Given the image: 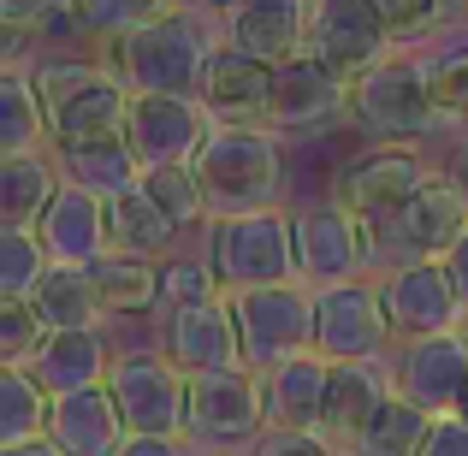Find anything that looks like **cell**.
Listing matches in <instances>:
<instances>
[{"instance_id": "obj_1", "label": "cell", "mask_w": 468, "mask_h": 456, "mask_svg": "<svg viewBox=\"0 0 468 456\" xmlns=\"http://www.w3.org/2000/svg\"><path fill=\"white\" fill-rule=\"evenodd\" d=\"M219 48H226V30H219V12H160L154 24L119 36V42H101L95 59H101L107 78H119L131 95H202L207 71H214Z\"/></svg>"}, {"instance_id": "obj_2", "label": "cell", "mask_w": 468, "mask_h": 456, "mask_svg": "<svg viewBox=\"0 0 468 456\" xmlns=\"http://www.w3.org/2000/svg\"><path fill=\"white\" fill-rule=\"evenodd\" d=\"M196 178L207 190V214H255L285 202V137L267 125H219L196 154Z\"/></svg>"}, {"instance_id": "obj_3", "label": "cell", "mask_w": 468, "mask_h": 456, "mask_svg": "<svg viewBox=\"0 0 468 456\" xmlns=\"http://www.w3.org/2000/svg\"><path fill=\"white\" fill-rule=\"evenodd\" d=\"M207 267H214L219 291H261V285H291L303 279L297 267V214L285 207H255V214H226L207 219Z\"/></svg>"}, {"instance_id": "obj_4", "label": "cell", "mask_w": 468, "mask_h": 456, "mask_svg": "<svg viewBox=\"0 0 468 456\" xmlns=\"http://www.w3.org/2000/svg\"><path fill=\"white\" fill-rule=\"evenodd\" d=\"M350 119L362 137L391 143V149H415L421 137H433L445 119H439L433 95H427V71L421 54L398 48L391 59H379L367 78L350 83Z\"/></svg>"}, {"instance_id": "obj_5", "label": "cell", "mask_w": 468, "mask_h": 456, "mask_svg": "<svg viewBox=\"0 0 468 456\" xmlns=\"http://www.w3.org/2000/svg\"><path fill=\"white\" fill-rule=\"evenodd\" d=\"M30 78L48 101V119H54V143H101L125 131L131 90L107 78L101 59H36Z\"/></svg>"}, {"instance_id": "obj_6", "label": "cell", "mask_w": 468, "mask_h": 456, "mask_svg": "<svg viewBox=\"0 0 468 456\" xmlns=\"http://www.w3.org/2000/svg\"><path fill=\"white\" fill-rule=\"evenodd\" d=\"M261 433H267V409H261V379H255L250 367L190 374L184 439L202 456H250Z\"/></svg>"}, {"instance_id": "obj_7", "label": "cell", "mask_w": 468, "mask_h": 456, "mask_svg": "<svg viewBox=\"0 0 468 456\" xmlns=\"http://www.w3.org/2000/svg\"><path fill=\"white\" fill-rule=\"evenodd\" d=\"M231 320H238V344H243V367L267 374L285 355L314 350V285L291 279V285H261V291H238Z\"/></svg>"}, {"instance_id": "obj_8", "label": "cell", "mask_w": 468, "mask_h": 456, "mask_svg": "<svg viewBox=\"0 0 468 456\" xmlns=\"http://www.w3.org/2000/svg\"><path fill=\"white\" fill-rule=\"evenodd\" d=\"M374 255H379L374 226H362L338 196H320V202L297 207V267H303V285L326 291V285L367 279Z\"/></svg>"}, {"instance_id": "obj_9", "label": "cell", "mask_w": 468, "mask_h": 456, "mask_svg": "<svg viewBox=\"0 0 468 456\" xmlns=\"http://www.w3.org/2000/svg\"><path fill=\"white\" fill-rule=\"evenodd\" d=\"M314 350L326 362H386L398 350L379 279H350V285L314 291Z\"/></svg>"}, {"instance_id": "obj_10", "label": "cell", "mask_w": 468, "mask_h": 456, "mask_svg": "<svg viewBox=\"0 0 468 456\" xmlns=\"http://www.w3.org/2000/svg\"><path fill=\"white\" fill-rule=\"evenodd\" d=\"M125 433H166L184 439V398H190V374L172 362L166 350H119L113 374H107Z\"/></svg>"}, {"instance_id": "obj_11", "label": "cell", "mask_w": 468, "mask_h": 456, "mask_svg": "<svg viewBox=\"0 0 468 456\" xmlns=\"http://www.w3.org/2000/svg\"><path fill=\"white\" fill-rule=\"evenodd\" d=\"M219 119L202 107V95H131L125 113V143L143 172L154 166H196Z\"/></svg>"}, {"instance_id": "obj_12", "label": "cell", "mask_w": 468, "mask_h": 456, "mask_svg": "<svg viewBox=\"0 0 468 456\" xmlns=\"http://www.w3.org/2000/svg\"><path fill=\"white\" fill-rule=\"evenodd\" d=\"M433 178L427 172V160L415 149H391V143H374L367 154H356L350 166L338 172V184H332V196H338L344 207H350L362 226H374V238L391 226V219L403 214V207L421 196V184Z\"/></svg>"}, {"instance_id": "obj_13", "label": "cell", "mask_w": 468, "mask_h": 456, "mask_svg": "<svg viewBox=\"0 0 468 456\" xmlns=\"http://www.w3.org/2000/svg\"><path fill=\"white\" fill-rule=\"evenodd\" d=\"M379 297H386L398 344L433 338V332H457L463 314H468L445 261H391L386 273H379Z\"/></svg>"}, {"instance_id": "obj_14", "label": "cell", "mask_w": 468, "mask_h": 456, "mask_svg": "<svg viewBox=\"0 0 468 456\" xmlns=\"http://www.w3.org/2000/svg\"><path fill=\"white\" fill-rule=\"evenodd\" d=\"M338 113H350V83L326 66L320 54H291L285 66H273V107H267V131L279 137H314Z\"/></svg>"}, {"instance_id": "obj_15", "label": "cell", "mask_w": 468, "mask_h": 456, "mask_svg": "<svg viewBox=\"0 0 468 456\" xmlns=\"http://www.w3.org/2000/svg\"><path fill=\"white\" fill-rule=\"evenodd\" d=\"M309 54H320L344 83H356V78H367L379 59L398 54V42L386 36L374 0H314Z\"/></svg>"}, {"instance_id": "obj_16", "label": "cell", "mask_w": 468, "mask_h": 456, "mask_svg": "<svg viewBox=\"0 0 468 456\" xmlns=\"http://www.w3.org/2000/svg\"><path fill=\"white\" fill-rule=\"evenodd\" d=\"M391 379L410 403L427 415H457L468 391V344L463 332H433V338H410L391 350Z\"/></svg>"}, {"instance_id": "obj_17", "label": "cell", "mask_w": 468, "mask_h": 456, "mask_svg": "<svg viewBox=\"0 0 468 456\" xmlns=\"http://www.w3.org/2000/svg\"><path fill=\"white\" fill-rule=\"evenodd\" d=\"M379 238L398 249V261H445L468 238V202L457 196V184H451L445 172H433V178L421 184V196H415Z\"/></svg>"}, {"instance_id": "obj_18", "label": "cell", "mask_w": 468, "mask_h": 456, "mask_svg": "<svg viewBox=\"0 0 468 456\" xmlns=\"http://www.w3.org/2000/svg\"><path fill=\"white\" fill-rule=\"evenodd\" d=\"M309 18H314V0H226L219 6L226 48L261 59V66H285L291 54H303L309 48Z\"/></svg>"}, {"instance_id": "obj_19", "label": "cell", "mask_w": 468, "mask_h": 456, "mask_svg": "<svg viewBox=\"0 0 468 456\" xmlns=\"http://www.w3.org/2000/svg\"><path fill=\"white\" fill-rule=\"evenodd\" d=\"M255 379H261L267 433H320V421H326V386H332V362L320 350L285 355V362H273Z\"/></svg>"}, {"instance_id": "obj_20", "label": "cell", "mask_w": 468, "mask_h": 456, "mask_svg": "<svg viewBox=\"0 0 468 456\" xmlns=\"http://www.w3.org/2000/svg\"><path fill=\"white\" fill-rule=\"evenodd\" d=\"M160 350L184 367V374H214V367H243V344H238V320H231V302H190L172 308L160 320Z\"/></svg>"}, {"instance_id": "obj_21", "label": "cell", "mask_w": 468, "mask_h": 456, "mask_svg": "<svg viewBox=\"0 0 468 456\" xmlns=\"http://www.w3.org/2000/svg\"><path fill=\"white\" fill-rule=\"evenodd\" d=\"M113 344H107L101 326H59L48 332L42 344H36V355L24 367H30L36 379H42L48 398H71V391H90V386H107V374H113Z\"/></svg>"}, {"instance_id": "obj_22", "label": "cell", "mask_w": 468, "mask_h": 456, "mask_svg": "<svg viewBox=\"0 0 468 456\" xmlns=\"http://www.w3.org/2000/svg\"><path fill=\"white\" fill-rule=\"evenodd\" d=\"M391 391H398V379H391V355H386V362H332L326 421H320V433H326L344 456H356L367 421L379 415V403H386Z\"/></svg>"}, {"instance_id": "obj_23", "label": "cell", "mask_w": 468, "mask_h": 456, "mask_svg": "<svg viewBox=\"0 0 468 456\" xmlns=\"http://www.w3.org/2000/svg\"><path fill=\"white\" fill-rule=\"evenodd\" d=\"M36 231H42L48 255L71 261V267H95L113 249V238H107V196L83 190V184H59V196L36 219Z\"/></svg>"}, {"instance_id": "obj_24", "label": "cell", "mask_w": 468, "mask_h": 456, "mask_svg": "<svg viewBox=\"0 0 468 456\" xmlns=\"http://www.w3.org/2000/svg\"><path fill=\"white\" fill-rule=\"evenodd\" d=\"M202 107L219 125H267V107H273V66L238 54V48H219L214 71L202 83Z\"/></svg>"}, {"instance_id": "obj_25", "label": "cell", "mask_w": 468, "mask_h": 456, "mask_svg": "<svg viewBox=\"0 0 468 456\" xmlns=\"http://www.w3.org/2000/svg\"><path fill=\"white\" fill-rule=\"evenodd\" d=\"M48 439L71 456H113L125 445V415H119L113 391L90 386L71 391V398H54V421H48Z\"/></svg>"}, {"instance_id": "obj_26", "label": "cell", "mask_w": 468, "mask_h": 456, "mask_svg": "<svg viewBox=\"0 0 468 456\" xmlns=\"http://www.w3.org/2000/svg\"><path fill=\"white\" fill-rule=\"evenodd\" d=\"M48 154H54V166H59L66 184H83V190L107 196V202L143 184V166H137V154H131L125 131H119V137H101V143H54Z\"/></svg>"}, {"instance_id": "obj_27", "label": "cell", "mask_w": 468, "mask_h": 456, "mask_svg": "<svg viewBox=\"0 0 468 456\" xmlns=\"http://www.w3.org/2000/svg\"><path fill=\"white\" fill-rule=\"evenodd\" d=\"M54 143V119L30 66H0V154H36Z\"/></svg>"}, {"instance_id": "obj_28", "label": "cell", "mask_w": 468, "mask_h": 456, "mask_svg": "<svg viewBox=\"0 0 468 456\" xmlns=\"http://www.w3.org/2000/svg\"><path fill=\"white\" fill-rule=\"evenodd\" d=\"M59 166L48 149L36 154H0V226H36L48 202L59 196Z\"/></svg>"}, {"instance_id": "obj_29", "label": "cell", "mask_w": 468, "mask_h": 456, "mask_svg": "<svg viewBox=\"0 0 468 456\" xmlns=\"http://www.w3.org/2000/svg\"><path fill=\"white\" fill-rule=\"evenodd\" d=\"M30 302H36V314L48 320V332H59V326H101V320H107L95 267H71V261L48 267V279L36 285Z\"/></svg>"}, {"instance_id": "obj_30", "label": "cell", "mask_w": 468, "mask_h": 456, "mask_svg": "<svg viewBox=\"0 0 468 456\" xmlns=\"http://www.w3.org/2000/svg\"><path fill=\"white\" fill-rule=\"evenodd\" d=\"M178 231L184 226H172V219L160 214L143 184L107 202V238H113L119 255H149V261H166V249L178 243Z\"/></svg>"}, {"instance_id": "obj_31", "label": "cell", "mask_w": 468, "mask_h": 456, "mask_svg": "<svg viewBox=\"0 0 468 456\" xmlns=\"http://www.w3.org/2000/svg\"><path fill=\"white\" fill-rule=\"evenodd\" d=\"M160 267L166 261L107 249L101 261H95V285H101L107 314H149V308H160Z\"/></svg>"}, {"instance_id": "obj_32", "label": "cell", "mask_w": 468, "mask_h": 456, "mask_svg": "<svg viewBox=\"0 0 468 456\" xmlns=\"http://www.w3.org/2000/svg\"><path fill=\"white\" fill-rule=\"evenodd\" d=\"M54 421V398L42 391V379L30 367H0V451L30 445Z\"/></svg>"}, {"instance_id": "obj_33", "label": "cell", "mask_w": 468, "mask_h": 456, "mask_svg": "<svg viewBox=\"0 0 468 456\" xmlns=\"http://www.w3.org/2000/svg\"><path fill=\"white\" fill-rule=\"evenodd\" d=\"M439 415H427L421 403H410L403 391H391L386 403H379V415L367 421L362 445H356V456H421L427 451V433H433Z\"/></svg>"}, {"instance_id": "obj_34", "label": "cell", "mask_w": 468, "mask_h": 456, "mask_svg": "<svg viewBox=\"0 0 468 456\" xmlns=\"http://www.w3.org/2000/svg\"><path fill=\"white\" fill-rule=\"evenodd\" d=\"M54 255H48L36 226H0V297H36V285L48 279Z\"/></svg>"}, {"instance_id": "obj_35", "label": "cell", "mask_w": 468, "mask_h": 456, "mask_svg": "<svg viewBox=\"0 0 468 456\" xmlns=\"http://www.w3.org/2000/svg\"><path fill=\"white\" fill-rule=\"evenodd\" d=\"M143 190H149V202L172 219V226H202V219H214L196 166H154V172H143Z\"/></svg>"}, {"instance_id": "obj_36", "label": "cell", "mask_w": 468, "mask_h": 456, "mask_svg": "<svg viewBox=\"0 0 468 456\" xmlns=\"http://www.w3.org/2000/svg\"><path fill=\"white\" fill-rule=\"evenodd\" d=\"M71 6H78L83 36H95V48H101V42H119V36L154 24L160 12H172V0H71Z\"/></svg>"}, {"instance_id": "obj_37", "label": "cell", "mask_w": 468, "mask_h": 456, "mask_svg": "<svg viewBox=\"0 0 468 456\" xmlns=\"http://www.w3.org/2000/svg\"><path fill=\"white\" fill-rule=\"evenodd\" d=\"M427 95H433L439 119H463L468 125V42H445L433 54H421Z\"/></svg>"}, {"instance_id": "obj_38", "label": "cell", "mask_w": 468, "mask_h": 456, "mask_svg": "<svg viewBox=\"0 0 468 456\" xmlns=\"http://www.w3.org/2000/svg\"><path fill=\"white\" fill-rule=\"evenodd\" d=\"M42 338H48V320L36 314V302L0 297V367H24Z\"/></svg>"}, {"instance_id": "obj_39", "label": "cell", "mask_w": 468, "mask_h": 456, "mask_svg": "<svg viewBox=\"0 0 468 456\" xmlns=\"http://www.w3.org/2000/svg\"><path fill=\"white\" fill-rule=\"evenodd\" d=\"M379 24H386V36L398 48H421L433 42L439 30H445V12H439V0H374Z\"/></svg>"}, {"instance_id": "obj_40", "label": "cell", "mask_w": 468, "mask_h": 456, "mask_svg": "<svg viewBox=\"0 0 468 456\" xmlns=\"http://www.w3.org/2000/svg\"><path fill=\"white\" fill-rule=\"evenodd\" d=\"M214 297H226L219 291V279H214V267L207 261H172L166 255V267H160V308H190V302H214Z\"/></svg>"}, {"instance_id": "obj_41", "label": "cell", "mask_w": 468, "mask_h": 456, "mask_svg": "<svg viewBox=\"0 0 468 456\" xmlns=\"http://www.w3.org/2000/svg\"><path fill=\"white\" fill-rule=\"evenodd\" d=\"M250 456H344L326 433H261Z\"/></svg>"}, {"instance_id": "obj_42", "label": "cell", "mask_w": 468, "mask_h": 456, "mask_svg": "<svg viewBox=\"0 0 468 456\" xmlns=\"http://www.w3.org/2000/svg\"><path fill=\"white\" fill-rule=\"evenodd\" d=\"M113 456H202L190 439H166V433H125V445Z\"/></svg>"}, {"instance_id": "obj_43", "label": "cell", "mask_w": 468, "mask_h": 456, "mask_svg": "<svg viewBox=\"0 0 468 456\" xmlns=\"http://www.w3.org/2000/svg\"><path fill=\"white\" fill-rule=\"evenodd\" d=\"M421 456H468V421H457V415H439Z\"/></svg>"}, {"instance_id": "obj_44", "label": "cell", "mask_w": 468, "mask_h": 456, "mask_svg": "<svg viewBox=\"0 0 468 456\" xmlns=\"http://www.w3.org/2000/svg\"><path fill=\"white\" fill-rule=\"evenodd\" d=\"M445 267H451V285H457V297H463V308H468V238L445 255Z\"/></svg>"}, {"instance_id": "obj_45", "label": "cell", "mask_w": 468, "mask_h": 456, "mask_svg": "<svg viewBox=\"0 0 468 456\" xmlns=\"http://www.w3.org/2000/svg\"><path fill=\"white\" fill-rule=\"evenodd\" d=\"M445 178L457 184V196L468 202V137L457 143V149H451V160H445Z\"/></svg>"}, {"instance_id": "obj_46", "label": "cell", "mask_w": 468, "mask_h": 456, "mask_svg": "<svg viewBox=\"0 0 468 456\" xmlns=\"http://www.w3.org/2000/svg\"><path fill=\"white\" fill-rule=\"evenodd\" d=\"M0 456H71V451H59L54 439L42 433V439H30V445H6V451H0Z\"/></svg>"}, {"instance_id": "obj_47", "label": "cell", "mask_w": 468, "mask_h": 456, "mask_svg": "<svg viewBox=\"0 0 468 456\" xmlns=\"http://www.w3.org/2000/svg\"><path fill=\"white\" fill-rule=\"evenodd\" d=\"M439 12H445V30H457V24L468 18V0H439Z\"/></svg>"}, {"instance_id": "obj_48", "label": "cell", "mask_w": 468, "mask_h": 456, "mask_svg": "<svg viewBox=\"0 0 468 456\" xmlns=\"http://www.w3.org/2000/svg\"><path fill=\"white\" fill-rule=\"evenodd\" d=\"M172 6H184V12H219L226 0H172Z\"/></svg>"}, {"instance_id": "obj_49", "label": "cell", "mask_w": 468, "mask_h": 456, "mask_svg": "<svg viewBox=\"0 0 468 456\" xmlns=\"http://www.w3.org/2000/svg\"><path fill=\"white\" fill-rule=\"evenodd\" d=\"M457 421H468V391H463V403H457Z\"/></svg>"}, {"instance_id": "obj_50", "label": "cell", "mask_w": 468, "mask_h": 456, "mask_svg": "<svg viewBox=\"0 0 468 456\" xmlns=\"http://www.w3.org/2000/svg\"><path fill=\"white\" fill-rule=\"evenodd\" d=\"M457 332H463V344H468V314H463V326H457Z\"/></svg>"}]
</instances>
